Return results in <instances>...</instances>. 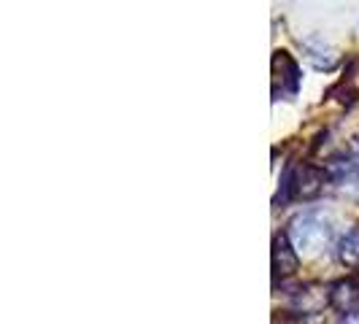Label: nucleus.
Instances as JSON below:
<instances>
[{
  "label": "nucleus",
  "mask_w": 359,
  "mask_h": 324,
  "mask_svg": "<svg viewBox=\"0 0 359 324\" xmlns=\"http://www.w3.org/2000/svg\"><path fill=\"white\" fill-rule=\"evenodd\" d=\"M330 306L343 311V313L359 308V278L346 276L341 281H335V284L330 287Z\"/></svg>",
  "instance_id": "39448f33"
},
{
  "label": "nucleus",
  "mask_w": 359,
  "mask_h": 324,
  "mask_svg": "<svg viewBox=\"0 0 359 324\" xmlns=\"http://www.w3.org/2000/svg\"><path fill=\"white\" fill-rule=\"evenodd\" d=\"M270 259H273V276L281 278V281L297 273V268H300V254L292 246L287 233H278L273 238V254H270Z\"/></svg>",
  "instance_id": "f03ea898"
},
{
  "label": "nucleus",
  "mask_w": 359,
  "mask_h": 324,
  "mask_svg": "<svg viewBox=\"0 0 359 324\" xmlns=\"http://www.w3.org/2000/svg\"><path fill=\"white\" fill-rule=\"evenodd\" d=\"M338 324H359V308H354V311H346V313H341V319H338Z\"/></svg>",
  "instance_id": "6e6552de"
},
{
  "label": "nucleus",
  "mask_w": 359,
  "mask_h": 324,
  "mask_svg": "<svg viewBox=\"0 0 359 324\" xmlns=\"http://www.w3.org/2000/svg\"><path fill=\"white\" fill-rule=\"evenodd\" d=\"M335 259L341 262L343 268H359V227H351V230L338 241Z\"/></svg>",
  "instance_id": "0eeeda50"
},
{
  "label": "nucleus",
  "mask_w": 359,
  "mask_h": 324,
  "mask_svg": "<svg viewBox=\"0 0 359 324\" xmlns=\"http://www.w3.org/2000/svg\"><path fill=\"white\" fill-rule=\"evenodd\" d=\"M289 241L292 246L297 249V254L303 257H313L319 254L330 243L332 238V222L324 211H316V208H308L303 214H297L292 222H289Z\"/></svg>",
  "instance_id": "f257e3e1"
},
{
  "label": "nucleus",
  "mask_w": 359,
  "mask_h": 324,
  "mask_svg": "<svg viewBox=\"0 0 359 324\" xmlns=\"http://www.w3.org/2000/svg\"><path fill=\"white\" fill-rule=\"evenodd\" d=\"M281 84V95H297L300 90V68L292 60V54L278 49L273 52V90H278Z\"/></svg>",
  "instance_id": "7ed1b4c3"
},
{
  "label": "nucleus",
  "mask_w": 359,
  "mask_h": 324,
  "mask_svg": "<svg viewBox=\"0 0 359 324\" xmlns=\"http://www.w3.org/2000/svg\"><path fill=\"white\" fill-rule=\"evenodd\" d=\"M303 49H306L308 60L313 62V68H319V71H332L338 65V54H335V49L322 36L306 38L303 41Z\"/></svg>",
  "instance_id": "423d86ee"
},
{
  "label": "nucleus",
  "mask_w": 359,
  "mask_h": 324,
  "mask_svg": "<svg viewBox=\"0 0 359 324\" xmlns=\"http://www.w3.org/2000/svg\"><path fill=\"white\" fill-rule=\"evenodd\" d=\"M324 306H330V289L319 287V284L297 287V292L292 295L294 313H319Z\"/></svg>",
  "instance_id": "20e7f679"
},
{
  "label": "nucleus",
  "mask_w": 359,
  "mask_h": 324,
  "mask_svg": "<svg viewBox=\"0 0 359 324\" xmlns=\"http://www.w3.org/2000/svg\"><path fill=\"white\" fill-rule=\"evenodd\" d=\"M351 195H354V198L359 200V179L351 181Z\"/></svg>",
  "instance_id": "1a4fd4ad"
}]
</instances>
